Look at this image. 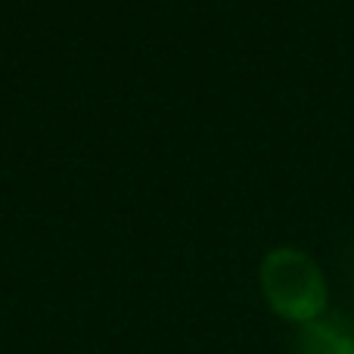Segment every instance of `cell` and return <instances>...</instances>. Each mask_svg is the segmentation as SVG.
<instances>
[{
    "instance_id": "obj_1",
    "label": "cell",
    "mask_w": 354,
    "mask_h": 354,
    "mask_svg": "<svg viewBox=\"0 0 354 354\" xmlns=\"http://www.w3.org/2000/svg\"><path fill=\"white\" fill-rule=\"evenodd\" d=\"M258 277H261V292L270 311L280 317L301 326L326 314V301H330L326 277L308 252L277 245L264 255Z\"/></svg>"
},
{
    "instance_id": "obj_2",
    "label": "cell",
    "mask_w": 354,
    "mask_h": 354,
    "mask_svg": "<svg viewBox=\"0 0 354 354\" xmlns=\"http://www.w3.org/2000/svg\"><path fill=\"white\" fill-rule=\"evenodd\" d=\"M295 354H354V320L342 311H326L295 333Z\"/></svg>"
}]
</instances>
